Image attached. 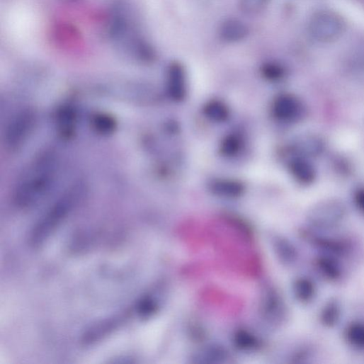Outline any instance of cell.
I'll return each instance as SVG.
<instances>
[{
	"instance_id": "1",
	"label": "cell",
	"mask_w": 364,
	"mask_h": 364,
	"mask_svg": "<svg viewBox=\"0 0 364 364\" xmlns=\"http://www.w3.org/2000/svg\"><path fill=\"white\" fill-rule=\"evenodd\" d=\"M57 159L52 153L37 157L25 170L15 190V203L21 208L35 205L50 191L57 173Z\"/></svg>"
},
{
	"instance_id": "2",
	"label": "cell",
	"mask_w": 364,
	"mask_h": 364,
	"mask_svg": "<svg viewBox=\"0 0 364 364\" xmlns=\"http://www.w3.org/2000/svg\"><path fill=\"white\" fill-rule=\"evenodd\" d=\"M83 192L84 188L77 185L57 200L33 229L30 234L32 245L40 246L51 236L77 205Z\"/></svg>"
},
{
	"instance_id": "3",
	"label": "cell",
	"mask_w": 364,
	"mask_h": 364,
	"mask_svg": "<svg viewBox=\"0 0 364 364\" xmlns=\"http://www.w3.org/2000/svg\"><path fill=\"white\" fill-rule=\"evenodd\" d=\"M346 215L344 205L336 200H328L314 205L309 212L307 220L311 229L323 232L338 229Z\"/></svg>"
},
{
	"instance_id": "4",
	"label": "cell",
	"mask_w": 364,
	"mask_h": 364,
	"mask_svg": "<svg viewBox=\"0 0 364 364\" xmlns=\"http://www.w3.org/2000/svg\"><path fill=\"white\" fill-rule=\"evenodd\" d=\"M345 28V22L339 14L322 11L312 16L308 24V32L314 40L328 43L338 40Z\"/></svg>"
},
{
	"instance_id": "5",
	"label": "cell",
	"mask_w": 364,
	"mask_h": 364,
	"mask_svg": "<svg viewBox=\"0 0 364 364\" xmlns=\"http://www.w3.org/2000/svg\"><path fill=\"white\" fill-rule=\"evenodd\" d=\"M305 234L308 243L319 251L320 254L341 258L350 256L353 251V244L348 239L329 236L326 232H319L311 228Z\"/></svg>"
},
{
	"instance_id": "6",
	"label": "cell",
	"mask_w": 364,
	"mask_h": 364,
	"mask_svg": "<svg viewBox=\"0 0 364 364\" xmlns=\"http://www.w3.org/2000/svg\"><path fill=\"white\" fill-rule=\"evenodd\" d=\"M272 110L277 120L290 123L301 120L306 113L303 103L291 94L278 96L273 103Z\"/></svg>"
},
{
	"instance_id": "7",
	"label": "cell",
	"mask_w": 364,
	"mask_h": 364,
	"mask_svg": "<svg viewBox=\"0 0 364 364\" xmlns=\"http://www.w3.org/2000/svg\"><path fill=\"white\" fill-rule=\"evenodd\" d=\"M34 117L33 112L25 110L13 118L7 130L6 142L8 147L16 149L24 143L33 128Z\"/></svg>"
},
{
	"instance_id": "8",
	"label": "cell",
	"mask_w": 364,
	"mask_h": 364,
	"mask_svg": "<svg viewBox=\"0 0 364 364\" xmlns=\"http://www.w3.org/2000/svg\"><path fill=\"white\" fill-rule=\"evenodd\" d=\"M340 259L336 256L320 254L315 258L314 266L324 279L331 283H338L345 275V269Z\"/></svg>"
},
{
	"instance_id": "9",
	"label": "cell",
	"mask_w": 364,
	"mask_h": 364,
	"mask_svg": "<svg viewBox=\"0 0 364 364\" xmlns=\"http://www.w3.org/2000/svg\"><path fill=\"white\" fill-rule=\"evenodd\" d=\"M167 91L175 101H181L186 98L188 93L187 78L185 69L178 64L171 65L167 72Z\"/></svg>"
},
{
	"instance_id": "10",
	"label": "cell",
	"mask_w": 364,
	"mask_h": 364,
	"mask_svg": "<svg viewBox=\"0 0 364 364\" xmlns=\"http://www.w3.org/2000/svg\"><path fill=\"white\" fill-rule=\"evenodd\" d=\"M324 140L316 135L307 134L297 137L293 142L292 149L295 156L306 158L317 157L324 150Z\"/></svg>"
},
{
	"instance_id": "11",
	"label": "cell",
	"mask_w": 364,
	"mask_h": 364,
	"mask_svg": "<svg viewBox=\"0 0 364 364\" xmlns=\"http://www.w3.org/2000/svg\"><path fill=\"white\" fill-rule=\"evenodd\" d=\"M288 167L292 177L300 184L310 185L316 178V169L308 158L295 156L290 159Z\"/></svg>"
},
{
	"instance_id": "12",
	"label": "cell",
	"mask_w": 364,
	"mask_h": 364,
	"mask_svg": "<svg viewBox=\"0 0 364 364\" xmlns=\"http://www.w3.org/2000/svg\"><path fill=\"white\" fill-rule=\"evenodd\" d=\"M211 192L217 196L227 198L240 197L244 192V186L239 181L219 178L210 185Z\"/></svg>"
},
{
	"instance_id": "13",
	"label": "cell",
	"mask_w": 364,
	"mask_h": 364,
	"mask_svg": "<svg viewBox=\"0 0 364 364\" xmlns=\"http://www.w3.org/2000/svg\"><path fill=\"white\" fill-rule=\"evenodd\" d=\"M342 305L337 298H331L325 302L319 313L321 324L326 328H334L340 322Z\"/></svg>"
},
{
	"instance_id": "14",
	"label": "cell",
	"mask_w": 364,
	"mask_h": 364,
	"mask_svg": "<svg viewBox=\"0 0 364 364\" xmlns=\"http://www.w3.org/2000/svg\"><path fill=\"white\" fill-rule=\"evenodd\" d=\"M248 34L246 26L238 20L225 21L220 28L222 38L229 42H235L245 38Z\"/></svg>"
},
{
	"instance_id": "15",
	"label": "cell",
	"mask_w": 364,
	"mask_h": 364,
	"mask_svg": "<svg viewBox=\"0 0 364 364\" xmlns=\"http://www.w3.org/2000/svg\"><path fill=\"white\" fill-rule=\"evenodd\" d=\"M293 290L296 298L301 302H312L317 294V288L312 280L308 278H300L294 284Z\"/></svg>"
},
{
	"instance_id": "16",
	"label": "cell",
	"mask_w": 364,
	"mask_h": 364,
	"mask_svg": "<svg viewBox=\"0 0 364 364\" xmlns=\"http://www.w3.org/2000/svg\"><path fill=\"white\" fill-rule=\"evenodd\" d=\"M344 339L352 348L364 351V322H352L344 330Z\"/></svg>"
},
{
	"instance_id": "17",
	"label": "cell",
	"mask_w": 364,
	"mask_h": 364,
	"mask_svg": "<svg viewBox=\"0 0 364 364\" xmlns=\"http://www.w3.org/2000/svg\"><path fill=\"white\" fill-rule=\"evenodd\" d=\"M203 110L208 119L217 123L226 121L229 116V110L227 106L218 100L207 102Z\"/></svg>"
},
{
	"instance_id": "18",
	"label": "cell",
	"mask_w": 364,
	"mask_h": 364,
	"mask_svg": "<svg viewBox=\"0 0 364 364\" xmlns=\"http://www.w3.org/2000/svg\"><path fill=\"white\" fill-rule=\"evenodd\" d=\"M242 145L241 138L237 135L231 134L222 140L220 149L224 156L234 157L240 152Z\"/></svg>"
},
{
	"instance_id": "19",
	"label": "cell",
	"mask_w": 364,
	"mask_h": 364,
	"mask_svg": "<svg viewBox=\"0 0 364 364\" xmlns=\"http://www.w3.org/2000/svg\"><path fill=\"white\" fill-rule=\"evenodd\" d=\"M269 0H240L241 10L246 14L255 15L263 10Z\"/></svg>"
},
{
	"instance_id": "20",
	"label": "cell",
	"mask_w": 364,
	"mask_h": 364,
	"mask_svg": "<svg viewBox=\"0 0 364 364\" xmlns=\"http://www.w3.org/2000/svg\"><path fill=\"white\" fill-rule=\"evenodd\" d=\"M263 74L269 80L277 81L284 76L285 72L281 67L277 64H268L264 67Z\"/></svg>"
},
{
	"instance_id": "21",
	"label": "cell",
	"mask_w": 364,
	"mask_h": 364,
	"mask_svg": "<svg viewBox=\"0 0 364 364\" xmlns=\"http://www.w3.org/2000/svg\"><path fill=\"white\" fill-rule=\"evenodd\" d=\"M353 202L358 211L364 215V188H358L354 192Z\"/></svg>"
}]
</instances>
